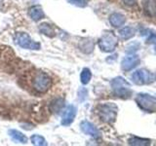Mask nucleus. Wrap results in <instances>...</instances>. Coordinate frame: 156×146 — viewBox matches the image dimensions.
<instances>
[{
  "instance_id": "15",
  "label": "nucleus",
  "mask_w": 156,
  "mask_h": 146,
  "mask_svg": "<svg viewBox=\"0 0 156 146\" xmlns=\"http://www.w3.org/2000/svg\"><path fill=\"white\" fill-rule=\"evenodd\" d=\"M120 35H121L122 38L128 39L132 35H134V30L132 28H130V27H125V28L121 29V30H120Z\"/></svg>"
},
{
  "instance_id": "11",
  "label": "nucleus",
  "mask_w": 156,
  "mask_h": 146,
  "mask_svg": "<svg viewBox=\"0 0 156 146\" xmlns=\"http://www.w3.org/2000/svg\"><path fill=\"white\" fill-rule=\"evenodd\" d=\"M138 62V57H126L123 61V63H122V66H123L124 69H130V68L134 67L135 65H136V63Z\"/></svg>"
},
{
  "instance_id": "7",
  "label": "nucleus",
  "mask_w": 156,
  "mask_h": 146,
  "mask_svg": "<svg viewBox=\"0 0 156 146\" xmlns=\"http://www.w3.org/2000/svg\"><path fill=\"white\" fill-rule=\"evenodd\" d=\"M144 10L150 16H156V0H145Z\"/></svg>"
},
{
  "instance_id": "10",
  "label": "nucleus",
  "mask_w": 156,
  "mask_h": 146,
  "mask_svg": "<svg viewBox=\"0 0 156 146\" xmlns=\"http://www.w3.org/2000/svg\"><path fill=\"white\" fill-rule=\"evenodd\" d=\"M9 133H10V134H11L12 138H13L14 140L18 141V142L26 143L27 141V136L24 135V134H23L22 133H20V131H18V130H10Z\"/></svg>"
},
{
  "instance_id": "18",
  "label": "nucleus",
  "mask_w": 156,
  "mask_h": 146,
  "mask_svg": "<svg viewBox=\"0 0 156 146\" xmlns=\"http://www.w3.org/2000/svg\"><path fill=\"white\" fill-rule=\"evenodd\" d=\"M68 1L71 4H74L76 6H79V7H84L87 4L86 0H68Z\"/></svg>"
},
{
  "instance_id": "9",
  "label": "nucleus",
  "mask_w": 156,
  "mask_h": 146,
  "mask_svg": "<svg viewBox=\"0 0 156 146\" xmlns=\"http://www.w3.org/2000/svg\"><path fill=\"white\" fill-rule=\"evenodd\" d=\"M109 21H110L112 26L117 27V26H122V24L124 23L125 18L122 16V15H120V14H113V15H111V16H110Z\"/></svg>"
},
{
  "instance_id": "12",
  "label": "nucleus",
  "mask_w": 156,
  "mask_h": 146,
  "mask_svg": "<svg viewBox=\"0 0 156 146\" xmlns=\"http://www.w3.org/2000/svg\"><path fill=\"white\" fill-rule=\"evenodd\" d=\"M147 76L148 74L147 73H145L144 71H136L135 74H134V80L136 83H138V84H143V83L146 82L147 80Z\"/></svg>"
},
{
  "instance_id": "3",
  "label": "nucleus",
  "mask_w": 156,
  "mask_h": 146,
  "mask_svg": "<svg viewBox=\"0 0 156 146\" xmlns=\"http://www.w3.org/2000/svg\"><path fill=\"white\" fill-rule=\"evenodd\" d=\"M117 44V40L115 36L111 33H107L105 35L102 36V38L100 40L99 45L102 51L105 52H110L115 48Z\"/></svg>"
},
{
  "instance_id": "5",
  "label": "nucleus",
  "mask_w": 156,
  "mask_h": 146,
  "mask_svg": "<svg viewBox=\"0 0 156 146\" xmlns=\"http://www.w3.org/2000/svg\"><path fill=\"white\" fill-rule=\"evenodd\" d=\"M76 115V109L75 107H73L72 105L67 106V108L62 114V125H69L71 122L74 119V117Z\"/></svg>"
},
{
  "instance_id": "2",
  "label": "nucleus",
  "mask_w": 156,
  "mask_h": 146,
  "mask_svg": "<svg viewBox=\"0 0 156 146\" xmlns=\"http://www.w3.org/2000/svg\"><path fill=\"white\" fill-rule=\"evenodd\" d=\"M15 41L19 46L26 49H31V50H36L39 49L40 45L38 43H35L31 40V38L29 37L27 33H17L15 35Z\"/></svg>"
},
{
  "instance_id": "19",
  "label": "nucleus",
  "mask_w": 156,
  "mask_h": 146,
  "mask_svg": "<svg viewBox=\"0 0 156 146\" xmlns=\"http://www.w3.org/2000/svg\"><path fill=\"white\" fill-rule=\"evenodd\" d=\"M124 1H125L127 4H133L135 0H124Z\"/></svg>"
},
{
  "instance_id": "6",
  "label": "nucleus",
  "mask_w": 156,
  "mask_h": 146,
  "mask_svg": "<svg viewBox=\"0 0 156 146\" xmlns=\"http://www.w3.org/2000/svg\"><path fill=\"white\" fill-rule=\"evenodd\" d=\"M81 128H82V130L88 134L95 136V137L99 136V131H98V130L92 124H90L89 122H84V123H82Z\"/></svg>"
},
{
  "instance_id": "4",
  "label": "nucleus",
  "mask_w": 156,
  "mask_h": 146,
  "mask_svg": "<svg viewBox=\"0 0 156 146\" xmlns=\"http://www.w3.org/2000/svg\"><path fill=\"white\" fill-rule=\"evenodd\" d=\"M115 114H116V110L114 109L113 105H104L101 107L100 115L102 120H105L106 122L113 121L115 118Z\"/></svg>"
},
{
  "instance_id": "14",
  "label": "nucleus",
  "mask_w": 156,
  "mask_h": 146,
  "mask_svg": "<svg viewBox=\"0 0 156 146\" xmlns=\"http://www.w3.org/2000/svg\"><path fill=\"white\" fill-rule=\"evenodd\" d=\"M91 77H92V74H91V72L88 68L83 69V71L81 73V81H82L83 84H87V83L90 81Z\"/></svg>"
},
{
  "instance_id": "13",
  "label": "nucleus",
  "mask_w": 156,
  "mask_h": 146,
  "mask_svg": "<svg viewBox=\"0 0 156 146\" xmlns=\"http://www.w3.org/2000/svg\"><path fill=\"white\" fill-rule=\"evenodd\" d=\"M39 30L40 32H42L43 34H46L48 36H53L54 35V31L52 27L49 26V24H46V23H42L40 26H39Z\"/></svg>"
},
{
  "instance_id": "17",
  "label": "nucleus",
  "mask_w": 156,
  "mask_h": 146,
  "mask_svg": "<svg viewBox=\"0 0 156 146\" xmlns=\"http://www.w3.org/2000/svg\"><path fill=\"white\" fill-rule=\"evenodd\" d=\"M62 106H63L62 101L60 100V99H57V100H55L52 103V110L54 112H58V111H60L62 109Z\"/></svg>"
},
{
  "instance_id": "16",
  "label": "nucleus",
  "mask_w": 156,
  "mask_h": 146,
  "mask_svg": "<svg viewBox=\"0 0 156 146\" xmlns=\"http://www.w3.org/2000/svg\"><path fill=\"white\" fill-rule=\"evenodd\" d=\"M30 140L33 144H36V145H45L46 144L45 139L40 135H32Z\"/></svg>"
},
{
  "instance_id": "1",
  "label": "nucleus",
  "mask_w": 156,
  "mask_h": 146,
  "mask_svg": "<svg viewBox=\"0 0 156 146\" xmlns=\"http://www.w3.org/2000/svg\"><path fill=\"white\" fill-rule=\"evenodd\" d=\"M52 85V80L46 73L39 72L33 79V88L39 92H46Z\"/></svg>"
},
{
  "instance_id": "8",
  "label": "nucleus",
  "mask_w": 156,
  "mask_h": 146,
  "mask_svg": "<svg viewBox=\"0 0 156 146\" xmlns=\"http://www.w3.org/2000/svg\"><path fill=\"white\" fill-rule=\"evenodd\" d=\"M29 16H30L31 19H34V21H39V19L44 18V12L42 11V9L40 7L34 6L29 10Z\"/></svg>"
}]
</instances>
